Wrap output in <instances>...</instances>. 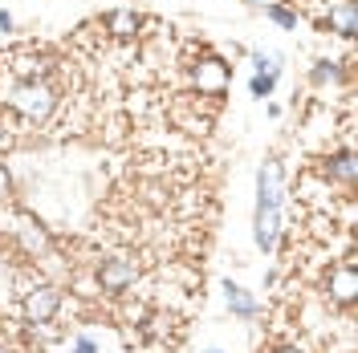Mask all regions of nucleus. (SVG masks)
Returning a JSON list of instances; mask_svg holds the SVG:
<instances>
[{"instance_id": "2", "label": "nucleus", "mask_w": 358, "mask_h": 353, "mask_svg": "<svg viewBox=\"0 0 358 353\" xmlns=\"http://www.w3.org/2000/svg\"><path fill=\"white\" fill-rule=\"evenodd\" d=\"M8 106L21 114V118H29V122H45L53 114V106H57V93H53V86H45V82H21V86L8 93Z\"/></svg>"}, {"instance_id": "10", "label": "nucleus", "mask_w": 358, "mask_h": 353, "mask_svg": "<svg viewBox=\"0 0 358 353\" xmlns=\"http://www.w3.org/2000/svg\"><path fill=\"white\" fill-rule=\"evenodd\" d=\"M106 29H110L114 37H134V29H138V13H131V8H118V13H110V17H106Z\"/></svg>"}, {"instance_id": "17", "label": "nucleus", "mask_w": 358, "mask_h": 353, "mask_svg": "<svg viewBox=\"0 0 358 353\" xmlns=\"http://www.w3.org/2000/svg\"><path fill=\"white\" fill-rule=\"evenodd\" d=\"M8 191H13V179H8L4 163H0V199H8Z\"/></svg>"}, {"instance_id": "14", "label": "nucleus", "mask_w": 358, "mask_h": 353, "mask_svg": "<svg viewBox=\"0 0 358 353\" xmlns=\"http://www.w3.org/2000/svg\"><path fill=\"white\" fill-rule=\"evenodd\" d=\"M268 17L281 24V29H293V24H297V17H293L289 8H281V4H273V8H268Z\"/></svg>"}, {"instance_id": "7", "label": "nucleus", "mask_w": 358, "mask_h": 353, "mask_svg": "<svg viewBox=\"0 0 358 353\" xmlns=\"http://www.w3.org/2000/svg\"><path fill=\"white\" fill-rule=\"evenodd\" d=\"M98 280H102V288H106V292H122V288L134 280V268L127 264V260H110V264L98 268Z\"/></svg>"}, {"instance_id": "20", "label": "nucleus", "mask_w": 358, "mask_h": 353, "mask_svg": "<svg viewBox=\"0 0 358 353\" xmlns=\"http://www.w3.org/2000/svg\"><path fill=\"white\" fill-rule=\"evenodd\" d=\"M203 353H224V350H203Z\"/></svg>"}, {"instance_id": "12", "label": "nucleus", "mask_w": 358, "mask_h": 353, "mask_svg": "<svg viewBox=\"0 0 358 353\" xmlns=\"http://www.w3.org/2000/svg\"><path fill=\"white\" fill-rule=\"evenodd\" d=\"M252 66H257V73H281V57L277 53H252Z\"/></svg>"}, {"instance_id": "1", "label": "nucleus", "mask_w": 358, "mask_h": 353, "mask_svg": "<svg viewBox=\"0 0 358 353\" xmlns=\"http://www.w3.org/2000/svg\"><path fill=\"white\" fill-rule=\"evenodd\" d=\"M281 232V167L277 158H268L257 171V220H252V240L261 252H273Z\"/></svg>"}, {"instance_id": "3", "label": "nucleus", "mask_w": 358, "mask_h": 353, "mask_svg": "<svg viewBox=\"0 0 358 353\" xmlns=\"http://www.w3.org/2000/svg\"><path fill=\"white\" fill-rule=\"evenodd\" d=\"M8 232L17 236V240L24 243V252H33V256H41V252H49V236H45V227L29 211H17L13 220H8Z\"/></svg>"}, {"instance_id": "13", "label": "nucleus", "mask_w": 358, "mask_h": 353, "mask_svg": "<svg viewBox=\"0 0 358 353\" xmlns=\"http://www.w3.org/2000/svg\"><path fill=\"white\" fill-rule=\"evenodd\" d=\"M273 82H277L273 73H257V77H252V98H268V93H273Z\"/></svg>"}, {"instance_id": "6", "label": "nucleus", "mask_w": 358, "mask_h": 353, "mask_svg": "<svg viewBox=\"0 0 358 353\" xmlns=\"http://www.w3.org/2000/svg\"><path fill=\"white\" fill-rule=\"evenodd\" d=\"M330 296H334L338 305H355V296H358V272H355V264H342L338 272H330Z\"/></svg>"}, {"instance_id": "4", "label": "nucleus", "mask_w": 358, "mask_h": 353, "mask_svg": "<svg viewBox=\"0 0 358 353\" xmlns=\"http://www.w3.org/2000/svg\"><path fill=\"white\" fill-rule=\"evenodd\" d=\"M57 305H62V292L57 288H33L29 296H24V317L33 321V325H45V321H53V313H57Z\"/></svg>"}, {"instance_id": "8", "label": "nucleus", "mask_w": 358, "mask_h": 353, "mask_svg": "<svg viewBox=\"0 0 358 353\" xmlns=\"http://www.w3.org/2000/svg\"><path fill=\"white\" fill-rule=\"evenodd\" d=\"M330 24H334L342 37H355L358 33V4L355 0H342L338 8H330Z\"/></svg>"}, {"instance_id": "9", "label": "nucleus", "mask_w": 358, "mask_h": 353, "mask_svg": "<svg viewBox=\"0 0 358 353\" xmlns=\"http://www.w3.org/2000/svg\"><path fill=\"white\" fill-rule=\"evenodd\" d=\"M224 292H228V309L236 313V317H257V301H252L241 285H232V280H228Z\"/></svg>"}, {"instance_id": "16", "label": "nucleus", "mask_w": 358, "mask_h": 353, "mask_svg": "<svg viewBox=\"0 0 358 353\" xmlns=\"http://www.w3.org/2000/svg\"><path fill=\"white\" fill-rule=\"evenodd\" d=\"M73 353H98V345H94L90 337H78V341H73Z\"/></svg>"}, {"instance_id": "19", "label": "nucleus", "mask_w": 358, "mask_h": 353, "mask_svg": "<svg viewBox=\"0 0 358 353\" xmlns=\"http://www.w3.org/2000/svg\"><path fill=\"white\" fill-rule=\"evenodd\" d=\"M277 353H301V350H277Z\"/></svg>"}, {"instance_id": "15", "label": "nucleus", "mask_w": 358, "mask_h": 353, "mask_svg": "<svg viewBox=\"0 0 358 353\" xmlns=\"http://www.w3.org/2000/svg\"><path fill=\"white\" fill-rule=\"evenodd\" d=\"M334 73H338V69L330 66V61H317V69H313V82H330Z\"/></svg>"}, {"instance_id": "5", "label": "nucleus", "mask_w": 358, "mask_h": 353, "mask_svg": "<svg viewBox=\"0 0 358 353\" xmlns=\"http://www.w3.org/2000/svg\"><path fill=\"white\" fill-rule=\"evenodd\" d=\"M196 86H200V93H224L228 89V66L224 61H216V57H208V61H200L196 66Z\"/></svg>"}, {"instance_id": "11", "label": "nucleus", "mask_w": 358, "mask_h": 353, "mask_svg": "<svg viewBox=\"0 0 358 353\" xmlns=\"http://www.w3.org/2000/svg\"><path fill=\"white\" fill-rule=\"evenodd\" d=\"M334 175L346 183V187H355V155L346 151V155H338L334 158Z\"/></svg>"}, {"instance_id": "21", "label": "nucleus", "mask_w": 358, "mask_h": 353, "mask_svg": "<svg viewBox=\"0 0 358 353\" xmlns=\"http://www.w3.org/2000/svg\"><path fill=\"white\" fill-rule=\"evenodd\" d=\"M0 353H8V350H4V345H0Z\"/></svg>"}, {"instance_id": "18", "label": "nucleus", "mask_w": 358, "mask_h": 353, "mask_svg": "<svg viewBox=\"0 0 358 353\" xmlns=\"http://www.w3.org/2000/svg\"><path fill=\"white\" fill-rule=\"evenodd\" d=\"M0 29H4V33H8V29H13V17H8V13H4V8H0Z\"/></svg>"}]
</instances>
